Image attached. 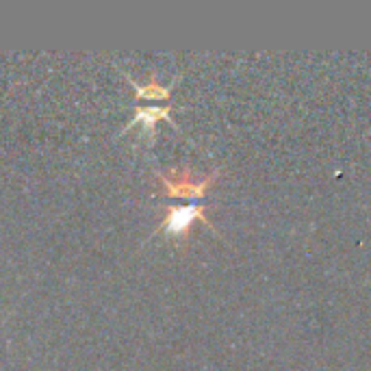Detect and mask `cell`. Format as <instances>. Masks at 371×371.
Returning a JSON list of instances; mask_svg holds the SVG:
<instances>
[{
    "label": "cell",
    "mask_w": 371,
    "mask_h": 371,
    "mask_svg": "<svg viewBox=\"0 0 371 371\" xmlns=\"http://www.w3.org/2000/svg\"><path fill=\"white\" fill-rule=\"evenodd\" d=\"M163 189H165V195H172V198H200L206 193V189L211 187V183L217 178V172H211L209 176L204 178H195L191 174L189 168H183V170H174L170 174H163L158 172L156 174Z\"/></svg>",
    "instance_id": "obj_1"
},
{
    "label": "cell",
    "mask_w": 371,
    "mask_h": 371,
    "mask_svg": "<svg viewBox=\"0 0 371 371\" xmlns=\"http://www.w3.org/2000/svg\"><path fill=\"white\" fill-rule=\"evenodd\" d=\"M172 122V104H163V107H135V115L133 119L127 124V127L122 129V133H127L131 127H135V124H139V127L144 129L146 135L154 137V129H156V122Z\"/></svg>",
    "instance_id": "obj_3"
},
{
    "label": "cell",
    "mask_w": 371,
    "mask_h": 371,
    "mask_svg": "<svg viewBox=\"0 0 371 371\" xmlns=\"http://www.w3.org/2000/svg\"><path fill=\"white\" fill-rule=\"evenodd\" d=\"M129 82L135 87V96L137 98H146V100H165V98H170L172 94V85H161L156 74H150L148 82L146 85H141V82L133 80L131 76H127Z\"/></svg>",
    "instance_id": "obj_4"
},
{
    "label": "cell",
    "mask_w": 371,
    "mask_h": 371,
    "mask_svg": "<svg viewBox=\"0 0 371 371\" xmlns=\"http://www.w3.org/2000/svg\"><path fill=\"white\" fill-rule=\"evenodd\" d=\"M195 220H202L206 226L213 228V224L206 220V215H204V206H200V204L168 206V209H165V217L161 222V230L172 235V237H185Z\"/></svg>",
    "instance_id": "obj_2"
}]
</instances>
